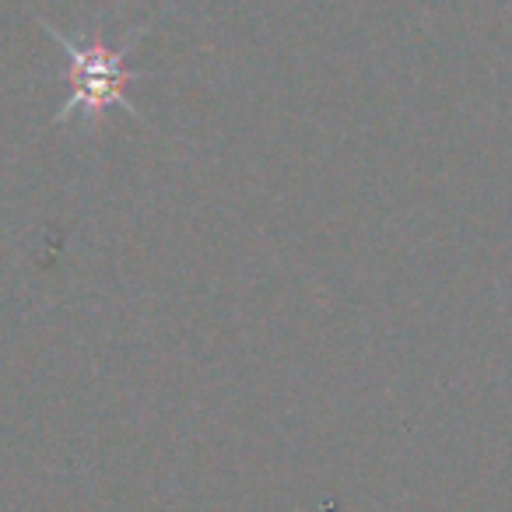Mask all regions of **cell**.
Wrapping results in <instances>:
<instances>
[{
  "mask_svg": "<svg viewBox=\"0 0 512 512\" xmlns=\"http://www.w3.org/2000/svg\"><path fill=\"white\" fill-rule=\"evenodd\" d=\"M46 36L53 43H60V50L67 53V78H71V95H67L64 109L53 116V123H67V120H81L88 127L102 120V113L109 109H127L130 116L144 123L141 109L127 99V88L134 81H141V74L130 71L127 57L137 46V39L144 36V29L130 32L123 39V46H109L102 36H64L53 25H43Z\"/></svg>",
  "mask_w": 512,
  "mask_h": 512,
  "instance_id": "1",
  "label": "cell"
}]
</instances>
